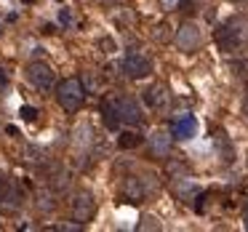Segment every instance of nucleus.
I'll list each match as a JSON object with an SVG mask.
<instances>
[{
  "label": "nucleus",
  "mask_w": 248,
  "mask_h": 232,
  "mask_svg": "<svg viewBox=\"0 0 248 232\" xmlns=\"http://www.w3.org/2000/svg\"><path fill=\"white\" fill-rule=\"evenodd\" d=\"M248 40V22L246 19H232L216 30V43L221 51H235Z\"/></svg>",
  "instance_id": "f257e3e1"
},
{
  "label": "nucleus",
  "mask_w": 248,
  "mask_h": 232,
  "mask_svg": "<svg viewBox=\"0 0 248 232\" xmlns=\"http://www.w3.org/2000/svg\"><path fill=\"white\" fill-rule=\"evenodd\" d=\"M56 102L62 109L67 112H78L86 102V91H83V83L78 77H64V80L56 86Z\"/></svg>",
  "instance_id": "f03ea898"
},
{
  "label": "nucleus",
  "mask_w": 248,
  "mask_h": 232,
  "mask_svg": "<svg viewBox=\"0 0 248 232\" xmlns=\"http://www.w3.org/2000/svg\"><path fill=\"white\" fill-rule=\"evenodd\" d=\"M27 80L32 83V88H38L40 93H48L56 88V72L51 70V64H46V62H32V64H27Z\"/></svg>",
  "instance_id": "7ed1b4c3"
},
{
  "label": "nucleus",
  "mask_w": 248,
  "mask_h": 232,
  "mask_svg": "<svg viewBox=\"0 0 248 232\" xmlns=\"http://www.w3.org/2000/svg\"><path fill=\"white\" fill-rule=\"evenodd\" d=\"M173 43H176L179 51L192 54V51H198L200 46H203V32H200V27L195 22H184L182 27L176 30V35H173Z\"/></svg>",
  "instance_id": "20e7f679"
},
{
  "label": "nucleus",
  "mask_w": 248,
  "mask_h": 232,
  "mask_svg": "<svg viewBox=\"0 0 248 232\" xmlns=\"http://www.w3.org/2000/svg\"><path fill=\"white\" fill-rule=\"evenodd\" d=\"M123 72H125V77H131V80H141V77H147L152 72V62L147 59L141 51H131V54L123 59Z\"/></svg>",
  "instance_id": "39448f33"
},
{
  "label": "nucleus",
  "mask_w": 248,
  "mask_h": 232,
  "mask_svg": "<svg viewBox=\"0 0 248 232\" xmlns=\"http://www.w3.org/2000/svg\"><path fill=\"white\" fill-rule=\"evenodd\" d=\"M93 214H96V200H93V195L88 189H80L75 195V200H72V219L78 224H86V221L93 219Z\"/></svg>",
  "instance_id": "423d86ee"
},
{
  "label": "nucleus",
  "mask_w": 248,
  "mask_h": 232,
  "mask_svg": "<svg viewBox=\"0 0 248 232\" xmlns=\"http://www.w3.org/2000/svg\"><path fill=\"white\" fill-rule=\"evenodd\" d=\"M115 104V115H118L120 123H128V125H139L141 123V109L136 104V99L131 96H112Z\"/></svg>",
  "instance_id": "0eeeda50"
},
{
  "label": "nucleus",
  "mask_w": 248,
  "mask_h": 232,
  "mask_svg": "<svg viewBox=\"0 0 248 232\" xmlns=\"http://www.w3.org/2000/svg\"><path fill=\"white\" fill-rule=\"evenodd\" d=\"M144 102H147L150 109L163 112V109H168V104H171V91H168L166 83H152V86L144 91Z\"/></svg>",
  "instance_id": "6e6552de"
},
{
  "label": "nucleus",
  "mask_w": 248,
  "mask_h": 232,
  "mask_svg": "<svg viewBox=\"0 0 248 232\" xmlns=\"http://www.w3.org/2000/svg\"><path fill=\"white\" fill-rule=\"evenodd\" d=\"M173 195H176L182 203H192V200H198L200 187H198V184H195L189 176H179L176 182H173Z\"/></svg>",
  "instance_id": "1a4fd4ad"
},
{
  "label": "nucleus",
  "mask_w": 248,
  "mask_h": 232,
  "mask_svg": "<svg viewBox=\"0 0 248 232\" xmlns=\"http://www.w3.org/2000/svg\"><path fill=\"white\" fill-rule=\"evenodd\" d=\"M195 131H198V120H195L192 115H179V118L171 123L173 139H192Z\"/></svg>",
  "instance_id": "9d476101"
},
{
  "label": "nucleus",
  "mask_w": 248,
  "mask_h": 232,
  "mask_svg": "<svg viewBox=\"0 0 248 232\" xmlns=\"http://www.w3.org/2000/svg\"><path fill=\"white\" fill-rule=\"evenodd\" d=\"M123 195L128 198V203H141L144 200V195H147V184L141 182V179H136V176H125L123 179Z\"/></svg>",
  "instance_id": "9b49d317"
},
{
  "label": "nucleus",
  "mask_w": 248,
  "mask_h": 232,
  "mask_svg": "<svg viewBox=\"0 0 248 232\" xmlns=\"http://www.w3.org/2000/svg\"><path fill=\"white\" fill-rule=\"evenodd\" d=\"M171 139H173V134L155 131V134L150 136V152L155 157H168V155H171Z\"/></svg>",
  "instance_id": "f8f14e48"
},
{
  "label": "nucleus",
  "mask_w": 248,
  "mask_h": 232,
  "mask_svg": "<svg viewBox=\"0 0 248 232\" xmlns=\"http://www.w3.org/2000/svg\"><path fill=\"white\" fill-rule=\"evenodd\" d=\"M102 118H104V123H107V128H118L120 125V120H118V115H115V104H112V96H107V99H102Z\"/></svg>",
  "instance_id": "ddd939ff"
},
{
  "label": "nucleus",
  "mask_w": 248,
  "mask_h": 232,
  "mask_svg": "<svg viewBox=\"0 0 248 232\" xmlns=\"http://www.w3.org/2000/svg\"><path fill=\"white\" fill-rule=\"evenodd\" d=\"M91 141H93V131H91V125H88V123L78 125V128H75V150H78V152H83V147H88Z\"/></svg>",
  "instance_id": "4468645a"
},
{
  "label": "nucleus",
  "mask_w": 248,
  "mask_h": 232,
  "mask_svg": "<svg viewBox=\"0 0 248 232\" xmlns=\"http://www.w3.org/2000/svg\"><path fill=\"white\" fill-rule=\"evenodd\" d=\"M3 203H8V205H22V203H24V192L16 187V184H8V187L3 189Z\"/></svg>",
  "instance_id": "2eb2a0df"
},
{
  "label": "nucleus",
  "mask_w": 248,
  "mask_h": 232,
  "mask_svg": "<svg viewBox=\"0 0 248 232\" xmlns=\"http://www.w3.org/2000/svg\"><path fill=\"white\" fill-rule=\"evenodd\" d=\"M152 40H157V43H168V40H171V27H168L166 22L155 24V27H152Z\"/></svg>",
  "instance_id": "dca6fc26"
},
{
  "label": "nucleus",
  "mask_w": 248,
  "mask_h": 232,
  "mask_svg": "<svg viewBox=\"0 0 248 232\" xmlns=\"http://www.w3.org/2000/svg\"><path fill=\"white\" fill-rule=\"evenodd\" d=\"M118 144H120V150H131V147L141 144V136H139V134H123V136L118 139Z\"/></svg>",
  "instance_id": "f3484780"
},
{
  "label": "nucleus",
  "mask_w": 248,
  "mask_h": 232,
  "mask_svg": "<svg viewBox=\"0 0 248 232\" xmlns=\"http://www.w3.org/2000/svg\"><path fill=\"white\" fill-rule=\"evenodd\" d=\"M136 230H141V232L144 230H160V224H157L155 216H141V224L136 227Z\"/></svg>",
  "instance_id": "a211bd4d"
},
{
  "label": "nucleus",
  "mask_w": 248,
  "mask_h": 232,
  "mask_svg": "<svg viewBox=\"0 0 248 232\" xmlns=\"http://www.w3.org/2000/svg\"><path fill=\"white\" fill-rule=\"evenodd\" d=\"M232 70H235V75L240 77V80L248 83V62H235V64H232Z\"/></svg>",
  "instance_id": "6ab92c4d"
},
{
  "label": "nucleus",
  "mask_w": 248,
  "mask_h": 232,
  "mask_svg": "<svg viewBox=\"0 0 248 232\" xmlns=\"http://www.w3.org/2000/svg\"><path fill=\"white\" fill-rule=\"evenodd\" d=\"M96 46L104 51V54H115V40H112V38H99Z\"/></svg>",
  "instance_id": "aec40b11"
},
{
  "label": "nucleus",
  "mask_w": 248,
  "mask_h": 232,
  "mask_svg": "<svg viewBox=\"0 0 248 232\" xmlns=\"http://www.w3.org/2000/svg\"><path fill=\"white\" fill-rule=\"evenodd\" d=\"M157 3H160V8H163V11H179L184 0H157Z\"/></svg>",
  "instance_id": "412c9836"
},
{
  "label": "nucleus",
  "mask_w": 248,
  "mask_h": 232,
  "mask_svg": "<svg viewBox=\"0 0 248 232\" xmlns=\"http://www.w3.org/2000/svg\"><path fill=\"white\" fill-rule=\"evenodd\" d=\"M168 173H171V176H176V173H187V166H184L182 160H171L168 163Z\"/></svg>",
  "instance_id": "4be33fe9"
},
{
  "label": "nucleus",
  "mask_w": 248,
  "mask_h": 232,
  "mask_svg": "<svg viewBox=\"0 0 248 232\" xmlns=\"http://www.w3.org/2000/svg\"><path fill=\"white\" fill-rule=\"evenodd\" d=\"M43 157H46V155L38 150V147H27V160H30V163H38V160H43Z\"/></svg>",
  "instance_id": "5701e85b"
},
{
  "label": "nucleus",
  "mask_w": 248,
  "mask_h": 232,
  "mask_svg": "<svg viewBox=\"0 0 248 232\" xmlns=\"http://www.w3.org/2000/svg\"><path fill=\"white\" fill-rule=\"evenodd\" d=\"M19 115H22L27 123H32V120L38 118V109H35V107H22V112H19Z\"/></svg>",
  "instance_id": "b1692460"
},
{
  "label": "nucleus",
  "mask_w": 248,
  "mask_h": 232,
  "mask_svg": "<svg viewBox=\"0 0 248 232\" xmlns=\"http://www.w3.org/2000/svg\"><path fill=\"white\" fill-rule=\"evenodd\" d=\"M59 22L64 24V27H70V24H72V11H70V8H62V14H59Z\"/></svg>",
  "instance_id": "393cba45"
},
{
  "label": "nucleus",
  "mask_w": 248,
  "mask_h": 232,
  "mask_svg": "<svg viewBox=\"0 0 248 232\" xmlns=\"http://www.w3.org/2000/svg\"><path fill=\"white\" fill-rule=\"evenodd\" d=\"M8 86V75H6V70H0V91Z\"/></svg>",
  "instance_id": "a878e982"
},
{
  "label": "nucleus",
  "mask_w": 248,
  "mask_h": 232,
  "mask_svg": "<svg viewBox=\"0 0 248 232\" xmlns=\"http://www.w3.org/2000/svg\"><path fill=\"white\" fill-rule=\"evenodd\" d=\"M243 221H246V230H248V205H246V211H243Z\"/></svg>",
  "instance_id": "bb28decb"
},
{
  "label": "nucleus",
  "mask_w": 248,
  "mask_h": 232,
  "mask_svg": "<svg viewBox=\"0 0 248 232\" xmlns=\"http://www.w3.org/2000/svg\"><path fill=\"white\" fill-rule=\"evenodd\" d=\"M232 3H240V6H246V3H248V0H232Z\"/></svg>",
  "instance_id": "cd10ccee"
},
{
  "label": "nucleus",
  "mask_w": 248,
  "mask_h": 232,
  "mask_svg": "<svg viewBox=\"0 0 248 232\" xmlns=\"http://www.w3.org/2000/svg\"><path fill=\"white\" fill-rule=\"evenodd\" d=\"M99 3H104V6H107V3H115V0H99Z\"/></svg>",
  "instance_id": "c85d7f7f"
},
{
  "label": "nucleus",
  "mask_w": 248,
  "mask_h": 232,
  "mask_svg": "<svg viewBox=\"0 0 248 232\" xmlns=\"http://www.w3.org/2000/svg\"><path fill=\"white\" fill-rule=\"evenodd\" d=\"M246 115H248V96H246Z\"/></svg>",
  "instance_id": "c756f323"
},
{
  "label": "nucleus",
  "mask_w": 248,
  "mask_h": 232,
  "mask_svg": "<svg viewBox=\"0 0 248 232\" xmlns=\"http://www.w3.org/2000/svg\"><path fill=\"white\" fill-rule=\"evenodd\" d=\"M0 38H3V24H0Z\"/></svg>",
  "instance_id": "7c9ffc66"
}]
</instances>
